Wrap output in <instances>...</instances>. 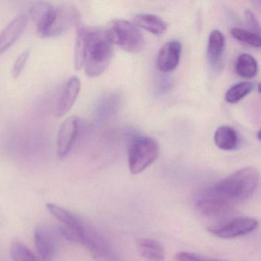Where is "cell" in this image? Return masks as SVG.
Masks as SVG:
<instances>
[{
    "mask_svg": "<svg viewBox=\"0 0 261 261\" xmlns=\"http://www.w3.org/2000/svg\"><path fill=\"white\" fill-rule=\"evenodd\" d=\"M258 182L259 172L256 169L245 167L223 178L209 191L235 207L253 195Z\"/></svg>",
    "mask_w": 261,
    "mask_h": 261,
    "instance_id": "1",
    "label": "cell"
},
{
    "mask_svg": "<svg viewBox=\"0 0 261 261\" xmlns=\"http://www.w3.org/2000/svg\"><path fill=\"white\" fill-rule=\"evenodd\" d=\"M83 30L86 41L85 73L90 77H98L112 60L114 45L108 39L105 29L83 27Z\"/></svg>",
    "mask_w": 261,
    "mask_h": 261,
    "instance_id": "2",
    "label": "cell"
},
{
    "mask_svg": "<svg viewBox=\"0 0 261 261\" xmlns=\"http://www.w3.org/2000/svg\"><path fill=\"white\" fill-rule=\"evenodd\" d=\"M108 39L113 45L129 53H140L145 47V40L137 25L129 21L115 19L105 29Z\"/></svg>",
    "mask_w": 261,
    "mask_h": 261,
    "instance_id": "3",
    "label": "cell"
},
{
    "mask_svg": "<svg viewBox=\"0 0 261 261\" xmlns=\"http://www.w3.org/2000/svg\"><path fill=\"white\" fill-rule=\"evenodd\" d=\"M160 146L154 139L145 136H137L128 146V164L131 173H141L158 158Z\"/></svg>",
    "mask_w": 261,
    "mask_h": 261,
    "instance_id": "4",
    "label": "cell"
},
{
    "mask_svg": "<svg viewBox=\"0 0 261 261\" xmlns=\"http://www.w3.org/2000/svg\"><path fill=\"white\" fill-rule=\"evenodd\" d=\"M81 20V14L74 6L60 5L54 7L49 22L42 38H53L64 33L77 25Z\"/></svg>",
    "mask_w": 261,
    "mask_h": 261,
    "instance_id": "5",
    "label": "cell"
},
{
    "mask_svg": "<svg viewBox=\"0 0 261 261\" xmlns=\"http://www.w3.org/2000/svg\"><path fill=\"white\" fill-rule=\"evenodd\" d=\"M257 220L248 217H238L224 224L211 226L207 230L221 239H232L244 236L256 230Z\"/></svg>",
    "mask_w": 261,
    "mask_h": 261,
    "instance_id": "6",
    "label": "cell"
},
{
    "mask_svg": "<svg viewBox=\"0 0 261 261\" xmlns=\"http://www.w3.org/2000/svg\"><path fill=\"white\" fill-rule=\"evenodd\" d=\"M82 245L88 249L96 261H121L108 242L88 224Z\"/></svg>",
    "mask_w": 261,
    "mask_h": 261,
    "instance_id": "7",
    "label": "cell"
},
{
    "mask_svg": "<svg viewBox=\"0 0 261 261\" xmlns=\"http://www.w3.org/2000/svg\"><path fill=\"white\" fill-rule=\"evenodd\" d=\"M80 120L72 116L64 120L59 128L57 137V154L61 160L65 159L72 149L79 136Z\"/></svg>",
    "mask_w": 261,
    "mask_h": 261,
    "instance_id": "8",
    "label": "cell"
},
{
    "mask_svg": "<svg viewBox=\"0 0 261 261\" xmlns=\"http://www.w3.org/2000/svg\"><path fill=\"white\" fill-rule=\"evenodd\" d=\"M28 24V17L20 14L12 19L0 33V56L5 53L20 37Z\"/></svg>",
    "mask_w": 261,
    "mask_h": 261,
    "instance_id": "9",
    "label": "cell"
},
{
    "mask_svg": "<svg viewBox=\"0 0 261 261\" xmlns=\"http://www.w3.org/2000/svg\"><path fill=\"white\" fill-rule=\"evenodd\" d=\"M181 45L178 41L166 42L160 48L157 55V67L163 72L174 71L179 63Z\"/></svg>",
    "mask_w": 261,
    "mask_h": 261,
    "instance_id": "10",
    "label": "cell"
},
{
    "mask_svg": "<svg viewBox=\"0 0 261 261\" xmlns=\"http://www.w3.org/2000/svg\"><path fill=\"white\" fill-rule=\"evenodd\" d=\"M81 91L80 79L73 76L67 82L56 108V117H65L74 106Z\"/></svg>",
    "mask_w": 261,
    "mask_h": 261,
    "instance_id": "11",
    "label": "cell"
},
{
    "mask_svg": "<svg viewBox=\"0 0 261 261\" xmlns=\"http://www.w3.org/2000/svg\"><path fill=\"white\" fill-rule=\"evenodd\" d=\"M35 244L42 261H51L56 256V245L54 238L44 227H38L34 233Z\"/></svg>",
    "mask_w": 261,
    "mask_h": 261,
    "instance_id": "12",
    "label": "cell"
},
{
    "mask_svg": "<svg viewBox=\"0 0 261 261\" xmlns=\"http://www.w3.org/2000/svg\"><path fill=\"white\" fill-rule=\"evenodd\" d=\"M225 48V36L219 30H213L209 35L207 56L211 65L219 66Z\"/></svg>",
    "mask_w": 261,
    "mask_h": 261,
    "instance_id": "13",
    "label": "cell"
},
{
    "mask_svg": "<svg viewBox=\"0 0 261 261\" xmlns=\"http://www.w3.org/2000/svg\"><path fill=\"white\" fill-rule=\"evenodd\" d=\"M54 7L48 2H38L31 7L30 16L36 24L38 35L42 36L46 30Z\"/></svg>",
    "mask_w": 261,
    "mask_h": 261,
    "instance_id": "14",
    "label": "cell"
},
{
    "mask_svg": "<svg viewBox=\"0 0 261 261\" xmlns=\"http://www.w3.org/2000/svg\"><path fill=\"white\" fill-rule=\"evenodd\" d=\"M134 20L137 27L156 36L164 34L168 30L167 23L155 15L140 13L134 16Z\"/></svg>",
    "mask_w": 261,
    "mask_h": 261,
    "instance_id": "15",
    "label": "cell"
},
{
    "mask_svg": "<svg viewBox=\"0 0 261 261\" xmlns=\"http://www.w3.org/2000/svg\"><path fill=\"white\" fill-rule=\"evenodd\" d=\"M139 253L147 261H164L165 250L155 240L140 238L137 241Z\"/></svg>",
    "mask_w": 261,
    "mask_h": 261,
    "instance_id": "16",
    "label": "cell"
},
{
    "mask_svg": "<svg viewBox=\"0 0 261 261\" xmlns=\"http://www.w3.org/2000/svg\"><path fill=\"white\" fill-rule=\"evenodd\" d=\"M215 145L222 150H233L238 146V135L233 128L223 126L218 128L214 136Z\"/></svg>",
    "mask_w": 261,
    "mask_h": 261,
    "instance_id": "17",
    "label": "cell"
},
{
    "mask_svg": "<svg viewBox=\"0 0 261 261\" xmlns=\"http://www.w3.org/2000/svg\"><path fill=\"white\" fill-rule=\"evenodd\" d=\"M235 71L238 75L244 79H252L258 71V65L256 59L249 54H242L238 56L235 63Z\"/></svg>",
    "mask_w": 261,
    "mask_h": 261,
    "instance_id": "18",
    "label": "cell"
},
{
    "mask_svg": "<svg viewBox=\"0 0 261 261\" xmlns=\"http://www.w3.org/2000/svg\"><path fill=\"white\" fill-rule=\"evenodd\" d=\"M253 90V85L249 82H240L229 88L224 98L229 103H236L242 100Z\"/></svg>",
    "mask_w": 261,
    "mask_h": 261,
    "instance_id": "19",
    "label": "cell"
},
{
    "mask_svg": "<svg viewBox=\"0 0 261 261\" xmlns=\"http://www.w3.org/2000/svg\"><path fill=\"white\" fill-rule=\"evenodd\" d=\"M86 58V41L83 27H80L77 31L76 39L75 48H74V68L77 71L82 69L85 65Z\"/></svg>",
    "mask_w": 261,
    "mask_h": 261,
    "instance_id": "20",
    "label": "cell"
},
{
    "mask_svg": "<svg viewBox=\"0 0 261 261\" xmlns=\"http://www.w3.org/2000/svg\"><path fill=\"white\" fill-rule=\"evenodd\" d=\"M10 256L13 261H40L27 246L19 241L12 244Z\"/></svg>",
    "mask_w": 261,
    "mask_h": 261,
    "instance_id": "21",
    "label": "cell"
},
{
    "mask_svg": "<svg viewBox=\"0 0 261 261\" xmlns=\"http://www.w3.org/2000/svg\"><path fill=\"white\" fill-rule=\"evenodd\" d=\"M230 34L237 40L247 44L254 48H259L261 45L260 36L252 33L248 30L241 28H233L230 30Z\"/></svg>",
    "mask_w": 261,
    "mask_h": 261,
    "instance_id": "22",
    "label": "cell"
},
{
    "mask_svg": "<svg viewBox=\"0 0 261 261\" xmlns=\"http://www.w3.org/2000/svg\"><path fill=\"white\" fill-rule=\"evenodd\" d=\"M30 51L27 50V51H24L23 53H21L20 56H19V57L17 58L14 65H13V69H12L11 74L13 79H17L18 77H19L21 73L23 71L29 59H30Z\"/></svg>",
    "mask_w": 261,
    "mask_h": 261,
    "instance_id": "23",
    "label": "cell"
},
{
    "mask_svg": "<svg viewBox=\"0 0 261 261\" xmlns=\"http://www.w3.org/2000/svg\"><path fill=\"white\" fill-rule=\"evenodd\" d=\"M211 259L189 252H180L175 256V261H210Z\"/></svg>",
    "mask_w": 261,
    "mask_h": 261,
    "instance_id": "24",
    "label": "cell"
},
{
    "mask_svg": "<svg viewBox=\"0 0 261 261\" xmlns=\"http://www.w3.org/2000/svg\"><path fill=\"white\" fill-rule=\"evenodd\" d=\"M246 23L249 29L251 30L252 33L260 36V28H259V23L256 19V16L250 10H247L245 12Z\"/></svg>",
    "mask_w": 261,
    "mask_h": 261,
    "instance_id": "25",
    "label": "cell"
},
{
    "mask_svg": "<svg viewBox=\"0 0 261 261\" xmlns=\"http://www.w3.org/2000/svg\"><path fill=\"white\" fill-rule=\"evenodd\" d=\"M210 261H221V260H214V259H210Z\"/></svg>",
    "mask_w": 261,
    "mask_h": 261,
    "instance_id": "26",
    "label": "cell"
}]
</instances>
